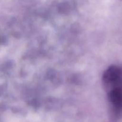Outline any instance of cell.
<instances>
[{"label": "cell", "mask_w": 122, "mask_h": 122, "mask_svg": "<svg viewBox=\"0 0 122 122\" xmlns=\"http://www.w3.org/2000/svg\"><path fill=\"white\" fill-rule=\"evenodd\" d=\"M102 82L107 92L122 89V68L116 66L109 67L104 73Z\"/></svg>", "instance_id": "cell-1"}, {"label": "cell", "mask_w": 122, "mask_h": 122, "mask_svg": "<svg viewBox=\"0 0 122 122\" xmlns=\"http://www.w3.org/2000/svg\"><path fill=\"white\" fill-rule=\"evenodd\" d=\"M110 103L117 110L122 109V89H113L107 92Z\"/></svg>", "instance_id": "cell-2"}]
</instances>
